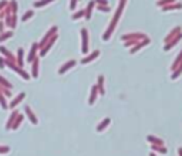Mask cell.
Returning <instances> with one entry per match:
<instances>
[{
    "mask_svg": "<svg viewBox=\"0 0 182 156\" xmlns=\"http://www.w3.org/2000/svg\"><path fill=\"white\" fill-rule=\"evenodd\" d=\"M97 88H98V94H101V95H104L105 94V89H104V77L103 75H98L97 78Z\"/></svg>",
    "mask_w": 182,
    "mask_h": 156,
    "instance_id": "obj_16",
    "label": "cell"
},
{
    "mask_svg": "<svg viewBox=\"0 0 182 156\" xmlns=\"http://www.w3.org/2000/svg\"><path fill=\"white\" fill-rule=\"evenodd\" d=\"M0 106L3 108V109H9V104H7V101H6V96L0 92Z\"/></svg>",
    "mask_w": 182,
    "mask_h": 156,
    "instance_id": "obj_28",
    "label": "cell"
},
{
    "mask_svg": "<svg viewBox=\"0 0 182 156\" xmlns=\"http://www.w3.org/2000/svg\"><path fill=\"white\" fill-rule=\"evenodd\" d=\"M171 3H175V0H158V2H157V6L164 7V6H167V5H171Z\"/></svg>",
    "mask_w": 182,
    "mask_h": 156,
    "instance_id": "obj_33",
    "label": "cell"
},
{
    "mask_svg": "<svg viewBox=\"0 0 182 156\" xmlns=\"http://www.w3.org/2000/svg\"><path fill=\"white\" fill-rule=\"evenodd\" d=\"M75 64H77V61H75V60H70V61H67V63H65V64L63 65V67H61L60 70H58V74H65V73H67V71H68L70 68H73V67H74Z\"/></svg>",
    "mask_w": 182,
    "mask_h": 156,
    "instance_id": "obj_12",
    "label": "cell"
},
{
    "mask_svg": "<svg viewBox=\"0 0 182 156\" xmlns=\"http://www.w3.org/2000/svg\"><path fill=\"white\" fill-rule=\"evenodd\" d=\"M150 156H155V153H154V152H152V153H150Z\"/></svg>",
    "mask_w": 182,
    "mask_h": 156,
    "instance_id": "obj_45",
    "label": "cell"
},
{
    "mask_svg": "<svg viewBox=\"0 0 182 156\" xmlns=\"http://www.w3.org/2000/svg\"><path fill=\"white\" fill-rule=\"evenodd\" d=\"M31 77L37 78L38 77V58L36 57L34 61H33V65H31Z\"/></svg>",
    "mask_w": 182,
    "mask_h": 156,
    "instance_id": "obj_20",
    "label": "cell"
},
{
    "mask_svg": "<svg viewBox=\"0 0 182 156\" xmlns=\"http://www.w3.org/2000/svg\"><path fill=\"white\" fill-rule=\"evenodd\" d=\"M16 24H17V16H16V14H12V24H10V28H16Z\"/></svg>",
    "mask_w": 182,
    "mask_h": 156,
    "instance_id": "obj_36",
    "label": "cell"
},
{
    "mask_svg": "<svg viewBox=\"0 0 182 156\" xmlns=\"http://www.w3.org/2000/svg\"><path fill=\"white\" fill-rule=\"evenodd\" d=\"M94 3L100 6H108V0H94Z\"/></svg>",
    "mask_w": 182,
    "mask_h": 156,
    "instance_id": "obj_38",
    "label": "cell"
},
{
    "mask_svg": "<svg viewBox=\"0 0 182 156\" xmlns=\"http://www.w3.org/2000/svg\"><path fill=\"white\" fill-rule=\"evenodd\" d=\"M97 9L100 10V11H105V13H108V11H111V7L110 6H97Z\"/></svg>",
    "mask_w": 182,
    "mask_h": 156,
    "instance_id": "obj_35",
    "label": "cell"
},
{
    "mask_svg": "<svg viewBox=\"0 0 182 156\" xmlns=\"http://www.w3.org/2000/svg\"><path fill=\"white\" fill-rule=\"evenodd\" d=\"M97 95H98V88H97V85H94V87L91 88V94H90V98H88V104H90V105H93L94 102H95Z\"/></svg>",
    "mask_w": 182,
    "mask_h": 156,
    "instance_id": "obj_18",
    "label": "cell"
},
{
    "mask_svg": "<svg viewBox=\"0 0 182 156\" xmlns=\"http://www.w3.org/2000/svg\"><path fill=\"white\" fill-rule=\"evenodd\" d=\"M17 115H19V111H13V112H12V115L9 116L7 124H6V129H7V131H12V125H13L14 119L17 118Z\"/></svg>",
    "mask_w": 182,
    "mask_h": 156,
    "instance_id": "obj_15",
    "label": "cell"
},
{
    "mask_svg": "<svg viewBox=\"0 0 182 156\" xmlns=\"http://www.w3.org/2000/svg\"><path fill=\"white\" fill-rule=\"evenodd\" d=\"M181 74H182V63L178 65L177 68H175V71H172V75H171V78H172V80H177V78L181 75Z\"/></svg>",
    "mask_w": 182,
    "mask_h": 156,
    "instance_id": "obj_25",
    "label": "cell"
},
{
    "mask_svg": "<svg viewBox=\"0 0 182 156\" xmlns=\"http://www.w3.org/2000/svg\"><path fill=\"white\" fill-rule=\"evenodd\" d=\"M148 44H150V38L147 37V38H144V40H141V41H138L134 47H131V51H130V53H131V54H135L137 51H140L141 48H142V47L148 46Z\"/></svg>",
    "mask_w": 182,
    "mask_h": 156,
    "instance_id": "obj_6",
    "label": "cell"
},
{
    "mask_svg": "<svg viewBox=\"0 0 182 156\" xmlns=\"http://www.w3.org/2000/svg\"><path fill=\"white\" fill-rule=\"evenodd\" d=\"M7 5H9V2H7V0H2V2H0V11L5 9Z\"/></svg>",
    "mask_w": 182,
    "mask_h": 156,
    "instance_id": "obj_41",
    "label": "cell"
},
{
    "mask_svg": "<svg viewBox=\"0 0 182 156\" xmlns=\"http://www.w3.org/2000/svg\"><path fill=\"white\" fill-rule=\"evenodd\" d=\"M54 0H38V2H34V7H43V6H47L48 3H51Z\"/></svg>",
    "mask_w": 182,
    "mask_h": 156,
    "instance_id": "obj_29",
    "label": "cell"
},
{
    "mask_svg": "<svg viewBox=\"0 0 182 156\" xmlns=\"http://www.w3.org/2000/svg\"><path fill=\"white\" fill-rule=\"evenodd\" d=\"M81 53H88V31L87 28H81Z\"/></svg>",
    "mask_w": 182,
    "mask_h": 156,
    "instance_id": "obj_2",
    "label": "cell"
},
{
    "mask_svg": "<svg viewBox=\"0 0 182 156\" xmlns=\"http://www.w3.org/2000/svg\"><path fill=\"white\" fill-rule=\"evenodd\" d=\"M3 31H5V23H3V21H0V34H2Z\"/></svg>",
    "mask_w": 182,
    "mask_h": 156,
    "instance_id": "obj_43",
    "label": "cell"
},
{
    "mask_svg": "<svg viewBox=\"0 0 182 156\" xmlns=\"http://www.w3.org/2000/svg\"><path fill=\"white\" fill-rule=\"evenodd\" d=\"M9 7H10V10H12V14L17 13V2H16V0H12V2H9Z\"/></svg>",
    "mask_w": 182,
    "mask_h": 156,
    "instance_id": "obj_30",
    "label": "cell"
},
{
    "mask_svg": "<svg viewBox=\"0 0 182 156\" xmlns=\"http://www.w3.org/2000/svg\"><path fill=\"white\" fill-rule=\"evenodd\" d=\"M181 40H182V33H181V34H178V36L175 37L174 40H171V41H169L168 44H165V46H164V51H169L171 48H172V47L177 46V44H178L179 41H181Z\"/></svg>",
    "mask_w": 182,
    "mask_h": 156,
    "instance_id": "obj_8",
    "label": "cell"
},
{
    "mask_svg": "<svg viewBox=\"0 0 182 156\" xmlns=\"http://www.w3.org/2000/svg\"><path fill=\"white\" fill-rule=\"evenodd\" d=\"M6 63H5V57H0V68H5Z\"/></svg>",
    "mask_w": 182,
    "mask_h": 156,
    "instance_id": "obj_42",
    "label": "cell"
},
{
    "mask_svg": "<svg viewBox=\"0 0 182 156\" xmlns=\"http://www.w3.org/2000/svg\"><path fill=\"white\" fill-rule=\"evenodd\" d=\"M24 112H26V115H27V118L30 119V122H31L33 125H37V124H38L37 116L34 115V112L31 111V108H30V106H26V108H24Z\"/></svg>",
    "mask_w": 182,
    "mask_h": 156,
    "instance_id": "obj_9",
    "label": "cell"
},
{
    "mask_svg": "<svg viewBox=\"0 0 182 156\" xmlns=\"http://www.w3.org/2000/svg\"><path fill=\"white\" fill-rule=\"evenodd\" d=\"M33 16H34V11H33V10H28L27 13H24V14H23L22 20H23V21H26V20H28V18L33 17Z\"/></svg>",
    "mask_w": 182,
    "mask_h": 156,
    "instance_id": "obj_34",
    "label": "cell"
},
{
    "mask_svg": "<svg viewBox=\"0 0 182 156\" xmlns=\"http://www.w3.org/2000/svg\"><path fill=\"white\" fill-rule=\"evenodd\" d=\"M110 124H111V119H110V118H105L104 121H101V122L98 124L97 131H98V132H101V131H104V129L107 128V126H108Z\"/></svg>",
    "mask_w": 182,
    "mask_h": 156,
    "instance_id": "obj_22",
    "label": "cell"
},
{
    "mask_svg": "<svg viewBox=\"0 0 182 156\" xmlns=\"http://www.w3.org/2000/svg\"><path fill=\"white\" fill-rule=\"evenodd\" d=\"M151 149H152L154 152H159V153H164V155H165V153L168 152V149L164 146V145H151Z\"/></svg>",
    "mask_w": 182,
    "mask_h": 156,
    "instance_id": "obj_24",
    "label": "cell"
},
{
    "mask_svg": "<svg viewBox=\"0 0 182 156\" xmlns=\"http://www.w3.org/2000/svg\"><path fill=\"white\" fill-rule=\"evenodd\" d=\"M98 55H100V51L98 50H95V51H93L91 54H88V55H85L84 58L81 60V64H88V63H91L93 60H95Z\"/></svg>",
    "mask_w": 182,
    "mask_h": 156,
    "instance_id": "obj_10",
    "label": "cell"
},
{
    "mask_svg": "<svg viewBox=\"0 0 182 156\" xmlns=\"http://www.w3.org/2000/svg\"><path fill=\"white\" fill-rule=\"evenodd\" d=\"M84 14H85V10H80V11H75L71 18H73V20H78V18L84 17Z\"/></svg>",
    "mask_w": 182,
    "mask_h": 156,
    "instance_id": "obj_32",
    "label": "cell"
},
{
    "mask_svg": "<svg viewBox=\"0 0 182 156\" xmlns=\"http://www.w3.org/2000/svg\"><path fill=\"white\" fill-rule=\"evenodd\" d=\"M10 37H13V31H3L2 34H0V43L6 41V40L10 38Z\"/></svg>",
    "mask_w": 182,
    "mask_h": 156,
    "instance_id": "obj_26",
    "label": "cell"
},
{
    "mask_svg": "<svg viewBox=\"0 0 182 156\" xmlns=\"http://www.w3.org/2000/svg\"><path fill=\"white\" fill-rule=\"evenodd\" d=\"M57 33H58V27H57V26H53V27L46 33V36H44V37L41 38V41L38 43V50H40V48H43V47L46 46V43L48 41V40H50V38H51L53 36H56Z\"/></svg>",
    "mask_w": 182,
    "mask_h": 156,
    "instance_id": "obj_1",
    "label": "cell"
},
{
    "mask_svg": "<svg viewBox=\"0 0 182 156\" xmlns=\"http://www.w3.org/2000/svg\"><path fill=\"white\" fill-rule=\"evenodd\" d=\"M147 141H148L151 145H164L162 139L157 138V136H154V135H148V136H147Z\"/></svg>",
    "mask_w": 182,
    "mask_h": 156,
    "instance_id": "obj_19",
    "label": "cell"
},
{
    "mask_svg": "<svg viewBox=\"0 0 182 156\" xmlns=\"http://www.w3.org/2000/svg\"><path fill=\"white\" fill-rule=\"evenodd\" d=\"M37 51H38V43H33L31 48H30V53H28V57H27L28 63H33V61H34V58L37 57Z\"/></svg>",
    "mask_w": 182,
    "mask_h": 156,
    "instance_id": "obj_7",
    "label": "cell"
},
{
    "mask_svg": "<svg viewBox=\"0 0 182 156\" xmlns=\"http://www.w3.org/2000/svg\"><path fill=\"white\" fill-rule=\"evenodd\" d=\"M57 41V34L56 36H53L51 38H50V40H48V41L46 43V46L43 47V48H40V53H38V54H40V57H44V55L47 54V53H48V51H50V48H51L53 46H54V43Z\"/></svg>",
    "mask_w": 182,
    "mask_h": 156,
    "instance_id": "obj_4",
    "label": "cell"
},
{
    "mask_svg": "<svg viewBox=\"0 0 182 156\" xmlns=\"http://www.w3.org/2000/svg\"><path fill=\"white\" fill-rule=\"evenodd\" d=\"M23 58H24V51H23V48H19L17 50V57H16V60H17V65L19 67H22L23 68Z\"/></svg>",
    "mask_w": 182,
    "mask_h": 156,
    "instance_id": "obj_21",
    "label": "cell"
},
{
    "mask_svg": "<svg viewBox=\"0 0 182 156\" xmlns=\"http://www.w3.org/2000/svg\"><path fill=\"white\" fill-rule=\"evenodd\" d=\"M10 152V146H0V155H6V153H9Z\"/></svg>",
    "mask_w": 182,
    "mask_h": 156,
    "instance_id": "obj_37",
    "label": "cell"
},
{
    "mask_svg": "<svg viewBox=\"0 0 182 156\" xmlns=\"http://www.w3.org/2000/svg\"><path fill=\"white\" fill-rule=\"evenodd\" d=\"M178 155L182 156V148H179V149H178Z\"/></svg>",
    "mask_w": 182,
    "mask_h": 156,
    "instance_id": "obj_44",
    "label": "cell"
},
{
    "mask_svg": "<svg viewBox=\"0 0 182 156\" xmlns=\"http://www.w3.org/2000/svg\"><path fill=\"white\" fill-rule=\"evenodd\" d=\"M23 118H24V115H22V114H19V115H17V118L14 119L13 125H12V129H13V131H16V129H17V128H19V126H20V124L23 122Z\"/></svg>",
    "mask_w": 182,
    "mask_h": 156,
    "instance_id": "obj_23",
    "label": "cell"
},
{
    "mask_svg": "<svg viewBox=\"0 0 182 156\" xmlns=\"http://www.w3.org/2000/svg\"><path fill=\"white\" fill-rule=\"evenodd\" d=\"M144 38H147V36H145L144 33H130V34H124V36H121V40L124 43L130 41V40H137V41H141V40H144Z\"/></svg>",
    "mask_w": 182,
    "mask_h": 156,
    "instance_id": "obj_3",
    "label": "cell"
},
{
    "mask_svg": "<svg viewBox=\"0 0 182 156\" xmlns=\"http://www.w3.org/2000/svg\"><path fill=\"white\" fill-rule=\"evenodd\" d=\"M182 33V28L178 26V27H175V28H172L171 31H169V34L168 36H165V38H164V44H168L171 40H174L175 37L178 36V34H181Z\"/></svg>",
    "mask_w": 182,
    "mask_h": 156,
    "instance_id": "obj_5",
    "label": "cell"
},
{
    "mask_svg": "<svg viewBox=\"0 0 182 156\" xmlns=\"http://www.w3.org/2000/svg\"><path fill=\"white\" fill-rule=\"evenodd\" d=\"M77 3H78V0H70V9L74 10L77 7Z\"/></svg>",
    "mask_w": 182,
    "mask_h": 156,
    "instance_id": "obj_40",
    "label": "cell"
},
{
    "mask_svg": "<svg viewBox=\"0 0 182 156\" xmlns=\"http://www.w3.org/2000/svg\"><path fill=\"white\" fill-rule=\"evenodd\" d=\"M0 54H3V55H5V58H9V60L12 61V63H16V64H17V60L14 58V57H13V54H12V53H10V51L7 50L6 47L0 46Z\"/></svg>",
    "mask_w": 182,
    "mask_h": 156,
    "instance_id": "obj_11",
    "label": "cell"
},
{
    "mask_svg": "<svg viewBox=\"0 0 182 156\" xmlns=\"http://www.w3.org/2000/svg\"><path fill=\"white\" fill-rule=\"evenodd\" d=\"M24 98H26V94H24V92H20L19 95L16 96V98H14L13 101H12V102H10V104H9V108H16V106L19 105L20 102L23 101Z\"/></svg>",
    "mask_w": 182,
    "mask_h": 156,
    "instance_id": "obj_13",
    "label": "cell"
},
{
    "mask_svg": "<svg viewBox=\"0 0 182 156\" xmlns=\"http://www.w3.org/2000/svg\"><path fill=\"white\" fill-rule=\"evenodd\" d=\"M137 40H130V41H125V47H134L137 44Z\"/></svg>",
    "mask_w": 182,
    "mask_h": 156,
    "instance_id": "obj_39",
    "label": "cell"
},
{
    "mask_svg": "<svg viewBox=\"0 0 182 156\" xmlns=\"http://www.w3.org/2000/svg\"><path fill=\"white\" fill-rule=\"evenodd\" d=\"M181 63H182V51L178 54L177 58H175V61H174V64H172V67H171V70H172V71H175V68H177V67L181 64Z\"/></svg>",
    "mask_w": 182,
    "mask_h": 156,
    "instance_id": "obj_27",
    "label": "cell"
},
{
    "mask_svg": "<svg viewBox=\"0 0 182 156\" xmlns=\"http://www.w3.org/2000/svg\"><path fill=\"white\" fill-rule=\"evenodd\" d=\"M162 11H169V10H181L182 9V3H171V5H167L161 7Z\"/></svg>",
    "mask_w": 182,
    "mask_h": 156,
    "instance_id": "obj_17",
    "label": "cell"
},
{
    "mask_svg": "<svg viewBox=\"0 0 182 156\" xmlns=\"http://www.w3.org/2000/svg\"><path fill=\"white\" fill-rule=\"evenodd\" d=\"M0 85H2V87H6V88H13V85H12V84L9 83V81H7V80H6V78H3V77H0Z\"/></svg>",
    "mask_w": 182,
    "mask_h": 156,
    "instance_id": "obj_31",
    "label": "cell"
},
{
    "mask_svg": "<svg viewBox=\"0 0 182 156\" xmlns=\"http://www.w3.org/2000/svg\"><path fill=\"white\" fill-rule=\"evenodd\" d=\"M94 7H95V3H94V0L88 2V5H87V7H85V14H84V18H85V20H90V18H91V13H93Z\"/></svg>",
    "mask_w": 182,
    "mask_h": 156,
    "instance_id": "obj_14",
    "label": "cell"
}]
</instances>
